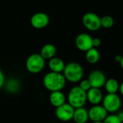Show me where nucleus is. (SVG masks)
Instances as JSON below:
<instances>
[{
  "mask_svg": "<svg viewBox=\"0 0 123 123\" xmlns=\"http://www.w3.org/2000/svg\"><path fill=\"white\" fill-rule=\"evenodd\" d=\"M43 84L44 87L50 92L62 91L66 84V79L63 74L50 71L44 76Z\"/></svg>",
  "mask_w": 123,
  "mask_h": 123,
  "instance_id": "nucleus-1",
  "label": "nucleus"
},
{
  "mask_svg": "<svg viewBox=\"0 0 123 123\" xmlns=\"http://www.w3.org/2000/svg\"><path fill=\"white\" fill-rule=\"evenodd\" d=\"M63 74L66 81L71 83H77L83 79L84 68L77 62H70L66 64Z\"/></svg>",
  "mask_w": 123,
  "mask_h": 123,
  "instance_id": "nucleus-2",
  "label": "nucleus"
},
{
  "mask_svg": "<svg viewBox=\"0 0 123 123\" xmlns=\"http://www.w3.org/2000/svg\"><path fill=\"white\" fill-rule=\"evenodd\" d=\"M67 99L68 103L74 109L82 107L87 101L86 92L82 90L79 86H74L69 90Z\"/></svg>",
  "mask_w": 123,
  "mask_h": 123,
  "instance_id": "nucleus-3",
  "label": "nucleus"
},
{
  "mask_svg": "<svg viewBox=\"0 0 123 123\" xmlns=\"http://www.w3.org/2000/svg\"><path fill=\"white\" fill-rule=\"evenodd\" d=\"M45 65V60L40 53H32L29 55L25 62V67L29 73L37 74L40 73Z\"/></svg>",
  "mask_w": 123,
  "mask_h": 123,
  "instance_id": "nucleus-4",
  "label": "nucleus"
},
{
  "mask_svg": "<svg viewBox=\"0 0 123 123\" xmlns=\"http://www.w3.org/2000/svg\"><path fill=\"white\" fill-rule=\"evenodd\" d=\"M122 101L117 94H107L103 98L102 106L108 113L117 112L120 109Z\"/></svg>",
  "mask_w": 123,
  "mask_h": 123,
  "instance_id": "nucleus-5",
  "label": "nucleus"
},
{
  "mask_svg": "<svg viewBox=\"0 0 123 123\" xmlns=\"http://www.w3.org/2000/svg\"><path fill=\"white\" fill-rule=\"evenodd\" d=\"M84 26L89 31L95 32L99 30L101 27V17L94 12H87L82 17Z\"/></svg>",
  "mask_w": 123,
  "mask_h": 123,
  "instance_id": "nucleus-6",
  "label": "nucleus"
},
{
  "mask_svg": "<svg viewBox=\"0 0 123 123\" xmlns=\"http://www.w3.org/2000/svg\"><path fill=\"white\" fill-rule=\"evenodd\" d=\"M75 109L68 103H65L55 108V115L56 118L61 123H66L73 120Z\"/></svg>",
  "mask_w": 123,
  "mask_h": 123,
  "instance_id": "nucleus-7",
  "label": "nucleus"
},
{
  "mask_svg": "<svg viewBox=\"0 0 123 123\" xmlns=\"http://www.w3.org/2000/svg\"><path fill=\"white\" fill-rule=\"evenodd\" d=\"M93 37L87 33H80L75 39L76 47L81 51L86 52L93 48L92 45Z\"/></svg>",
  "mask_w": 123,
  "mask_h": 123,
  "instance_id": "nucleus-8",
  "label": "nucleus"
},
{
  "mask_svg": "<svg viewBox=\"0 0 123 123\" xmlns=\"http://www.w3.org/2000/svg\"><path fill=\"white\" fill-rule=\"evenodd\" d=\"M92 86V88L101 89L105 84L107 81L106 76L103 71L100 70H94L92 71L87 79Z\"/></svg>",
  "mask_w": 123,
  "mask_h": 123,
  "instance_id": "nucleus-9",
  "label": "nucleus"
},
{
  "mask_svg": "<svg viewBox=\"0 0 123 123\" xmlns=\"http://www.w3.org/2000/svg\"><path fill=\"white\" fill-rule=\"evenodd\" d=\"M89 118L92 122H103L108 112L102 105H93L89 110Z\"/></svg>",
  "mask_w": 123,
  "mask_h": 123,
  "instance_id": "nucleus-10",
  "label": "nucleus"
},
{
  "mask_svg": "<svg viewBox=\"0 0 123 123\" xmlns=\"http://www.w3.org/2000/svg\"><path fill=\"white\" fill-rule=\"evenodd\" d=\"M50 22L48 15L45 12L35 13L30 18V24L35 29H43L48 26Z\"/></svg>",
  "mask_w": 123,
  "mask_h": 123,
  "instance_id": "nucleus-11",
  "label": "nucleus"
},
{
  "mask_svg": "<svg viewBox=\"0 0 123 123\" xmlns=\"http://www.w3.org/2000/svg\"><path fill=\"white\" fill-rule=\"evenodd\" d=\"M87 101L92 105H98L103 100V94L100 89L91 88L86 92Z\"/></svg>",
  "mask_w": 123,
  "mask_h": 123,
  "instance_id": "nucleus-12",
  "label": "nucleus"
},
{
  "mask_svg": "<svg viewBox=\"0 0 123 123\" xmlns=\"http://www.w3.org/2000/svg\"><path fill=\"white\" fill-rule=\"evenodd\" d=\"M66 96L61 91L52 92L49 96V102L54 107L57 108L66 103Z\"/></svg>",
  "mask_w": 123,
  "mask_h": 123,
  "instance_id": "nucleus-13",
  "label": "nucleus"
},
{
  "mask_svg": "<svg viewBox=\"0 0 123 123\" xmlns=\"http://www.w3.org/2000/svg\"><path fill=\"white\" fill-rule=\"evenodd\" d=\"M65 66L66 64L64 61L58 57H53L48 61V67L52 72L62 74L63 72Z\"/></svg>",
  "mask_w": 123,
  "mask_h": 123,
  "instance_id": "nucleus-14",
  "label": "nucleus"
},
{
  "mask_svg": "<svg viewBox=\"0 0 123 123\" xmlns=\"http://www.w3.org/2000/svg\"><path fill=\"white\" fill-rule=\"evenodd\" d=\"M89 120V112L85 107L75 109L73 116V120L75 123H86Z\"/></svg>",
  "mask_w": 123,
  "mask_h": 123,
  "instance_id": "nucleus-15",
  "label": "nucleus"
},
{
  "mask_svg": "<svg viewBox=\"0 0 123 123\" xmlns=\"http://www.w3.org/2000/svg\"><path fill=\"white\" fill-rule=\"evenodd\" d=\"M40 54L45 60H50L55 57L56 54V48L51 43L45 44L41 48Z\"/></svg>",
  "mask_w": 123,
  "mask_h": 123,
  "instance_id": "nucleus-16",
  "label": "nucleus"
},
{
  "mask_svg": "<svg viewBox=\"0 0 123 123\" xmlns=\"http://www.w3.org/2000/svg\"><path fill=\"white\" fill-rule=\"evenodd\" d=\"M86 61L90 64H95L97 63L100 59V53L97 48H92L86 52L85 55Z\"/></svg>",
  "mask_w": 123,
  "mask_h": 123,
  "instance_id": "nucleus-17",
  "label": "nucleus"
},
{
  "mask_svg": "<svg viewBox=\"0 0 123 123\" xmlns=\"http://www.w3.org/2000/svg\"><path fill=\"white\" fill-rule=\"evenodd\" d=\"M104 86L107 94H117L119 92L120 84L115 79H109L106 81Z\"/></svg>",
  "mask_w": 123,
  "mask_h": 123,
  "instance_id": "nucleus-18",
  "label": "nucleus"
},
{
  "mask_svg": "<svg viewBox=\"0 0 123 123\" xmlns=\"http://www.w3.org/2000/svg\"><path fill=\"white\" fill-rule=\"evenodd\" d=\"M20 89V85L18 81H17L16 79H9V81H6V89L12 94H14L16 92H17Z\"/></svg>",
  "mask_w": 123,
  "mask_h": 123,
  "instance_id": "nucleus-19",
  "label": "nucleus"
},
{
  "mask_svg": "<svg viewBox=\"0 0 123 123\" xmlns=\"http://www.w3.org/2000/svg\"><path fill=\"white\" fill-rule=\"evenodd\" d=\"M115 24V20L110 15H105L102 17H101V27L110 29L113 27Z\"/></svg>",
  "mask_w": 123,
  "mask_h": 123,
  "instance_id": "nucleus-20",
  "label": "nucleus"
},
{
  "mask_svg": "<svg viewBox=\"0 0 123 123\" xmlns=\"http://www.w3.org/2000/svg\"><path fill=\"white\" fill-rule=\"evenodd\" d=\"M103 123H122L119 120L117 115L110 114L107 116V117L103 121Z\"/></svg>",
  "mask_w": 123,
  "mask_h": 123,
  "instance_id": "nucleus-21",
  "label": "nucleus"
},
{
  "mask_svg": "<svg viewBox=\"0 0 123 123\" xmlns=\"http://www.w3.org/2000/svg\"><path fill=\"white\" fill-rule=\"evenodd\" d=\"M79 86L84 91H85L86 92H87L91 88V84L89 82V81L88 79H82L81 81H79Z\"/></svg>",
  "mask_w": 123,
  "mask_h": 123,
  "instance_id": "nucleus-22",
  "label": "nucleus"
},
{
  "mask_svg": "<svg viewBox=\"0 0 123 123\" xmlns=\"http://www.w3.org/2000/svg\"><path fill=\"white\" fill-rule=\"evenodd\" d=\"M102 44V40L99 37H94L92 40V45H93V48H98Z\"/></svg>",
  "mask_w": 123,
  "mask_h": 123,
  "instance_id": "nucleus-23",
  "label": "nucleus"
},
{
  "mask_svg": "<svg viewBox=\"0 0 123 123\" xmlns=\"http://www.w3.org/2000/svg\"><path fill=\"white\" fill-rule=\"evenodd\" d=\"M5 84V77L3 71L0 69V89L3 87Z\"/></svg>",
  "mask_w": 123,
  "mask_h": 123,
  "instance_id": "nucleus-24",
  "label": "nucleus"
},
{
  "mask_svg": "<svg viewBox=\"0 0 123 123\" xmlns=\"http://www.w3.org/2000/svg\"><path fill=\"white\" fill-rule=\"evenodd\" d=\"M117 115V117H118L119 120H120V122H121L122 123H123V111H122V112H120Z\"/></svg>",
  "mask_w": 123,
  "mask_h": 123,
  "instance_id": "nucleus-25",
  "label": "nucleus"
},
{
  "mask_svg": "<svg viewBox=\"0 0 123 123\" xmlns=\"http://www.w3.org/2000/svg\"><path fill=\"white\" fill-rule=\"evenodd\" d=\"M122 58H123L122 55H116L115 58V60L116 62L120 63V62L121 61V60H122Z\"/></svg>",
  "mask_w": 123,
  "mask_h": 123,
  "instance_id": "nucleus-26",
  "label": "nucleus"
},
{
  "mask_svg": "<svg viewBox=\"0 0 123 123\" xmlns=\"http://www.w3.org/2000/svg\"><path fill=\"white\" fill-rule=\"evenodd\" d=\"M119 92L121 94V95L123 97V81L120 84V89H119Z\"/></svg>",
  "mask_w": 123,
  "mask_h": 123,
  "instance_id": "nucleus-27",
  "label": "nucleus"
},
{
  "mask_svg": "<svg viewBox=\"0 0 123 123\" xmlns=\"http://www.w3.org/2000/svg\"><path fill=\"white\" fill-rule=\"evenodd\" d=\"M120 66H121V68L123 69V58H122V60H121V61L120 62Z\"/></svg>",
  "mask_w": 123,
  "mask_h": 123,
  "instance_id": "nucleus-28",
  "label": "nucleus"
},
{
  "mask_svg": "<svg viewBox=\"0 0 123 123\" xmlns=\"http://www.w3.org/2000/svg\"><path fill=\"white\" fill-rule=\"evenodd\" d=\"M92 123H103V122H92Z\"/></svg>",
  "mask_w": 123,
  "mask_h": 123,
  "instance_id": "nucleus-29",
  "label": "nucleus"
},
{
  "mask_svg": "<svg viewBox=\"0 0 123 123\" xmlns=\"http://www.w3.org/2000/svg\"></svg>",
  "mask_w": 123,
  "mask_h": 123,
  "instance_id": "nucleus-30",
  "label": "nucleus"
}]
</instances>
